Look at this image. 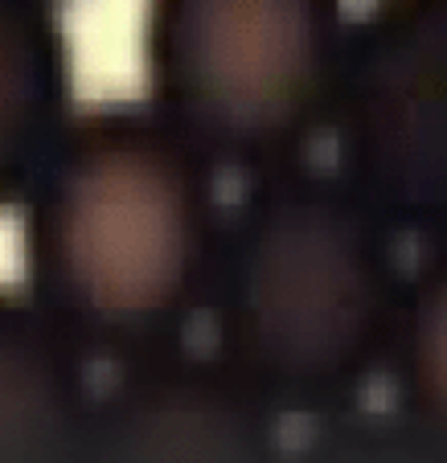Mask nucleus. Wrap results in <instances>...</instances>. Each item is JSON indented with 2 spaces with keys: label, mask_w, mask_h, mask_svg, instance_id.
Instances as JSON below:
<instances>
[{
  "label": "nucleus",
  "mask_w": 447,
  "mask_h": 463,
  "mask_svg": "<svg viewBox=\"0 0 447 463\" xmlns=\"http://www.w3.org/2000/svg\"><path fill=\"white\" fill-rule=\"evenodd\" d=\"M21 210L25 296L87 361L165 357L205 320L218 168L144 103L71 115Z\"/></svg>",
  "instance_id": "obj_1"
},
{
  "label": "nucleus",
  "mask_w": 447,
  "mask_h": 463,
  "mask_svg": "<svg viewBox=\"0 0 447 463\" xmlns=\"http://www.w3.org/2000/svg\"><path fill=\"white\" fill-rule=\"evenodd\" d=\"M403 279L390 222L345 176H251L226 210L205 324L271 414H328L390 353Z\"/></svg>",
  "instance_id": "obj_2"
},
{
  "label": "nucleus",
  "mask_w": 447,
  "mask_h": 463,
  "mask_svg": "<svg viewBox=\"0 0 447 463\" xmlns=\"http://www.w3.org/2000/svg\"><path fill=\"white\" fill-rule=\"evenodd\" d=\"M345 29L341 0H144V107L218 173L304 165L333 119Z\"/></svg>",
  "instance_id": "obj_3"
},
{
  "label": "nucleus",
  "mask_w": 447,
  "mask_h": 463,
  "mask_svg": "<svg viewBox=\"0 0 447 463\" xmlns=\"http://www.w3.org/2000/svg\"><path fill=\"white\" fill-rule=\"evenodd\" d=\"M328 128L341 176L390 226L447 238V0H369L345 29Z\"/></svg>",
  "instance_id": "obj_4"
},
{
  "label": "nucleus",
  "mask_w": 447,
  "mask_h": 463,
  "mask_svg": "<svg viewBox=\"0 0 447 463\" xmlns=\"http://www.w3.org/2000/svg\"><path fill=\"white\" fill-rule=\"evenodd\" d=\"M82 463H275L271 411L214 357L176 349L95 393Z\"/></svg>",
  "instance_id": "obj_5"
},
{
  "label": "nucleus",
  "mask_w": 447,
  "mask_h": 463,
  "mask_svg": "<svg viewBox=\"0 0 447 463\" xmlns=\"http://www.w3.org/2000/svg\"><path fill=\"white\" fill-rule=\"evenodd\" d=\"M90 361L17 291H0V463H82Z\"/></svg>",
  "instance_id": "obj_6"
},
{
  "label": "nucleus",
  "mask_w": 447,
  "mask_h": 463,
  "mask_svg": "<svg viewBox=\"0 0 447 463\" xmlns=\"http://www.w3.org/2000/svg\"><path fill=\"white\" fill-rule=\"evenodd\" d=\"M58 0H0V210L21 205L71 123V45Z\"/></svg>",
  "instance_id": "obj_7"
},
{
  "label": "nucleus",
  "mask_w": 447,
  "mask_h": 463,
  "mask_svg": "<svg viewBox=\"0 0 447 463\" xmlns=\"http://www.w3.org/2000/svg\"><path fill=\"white\" fill-rule=\"evenodd\" d=\"M386 357L419 427L447 443V246L403 291Z\"/></svg>",
  "instance_id": "obj_8"
}]
</instances>
